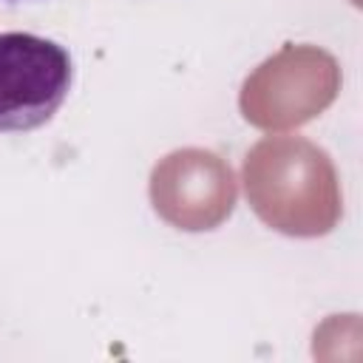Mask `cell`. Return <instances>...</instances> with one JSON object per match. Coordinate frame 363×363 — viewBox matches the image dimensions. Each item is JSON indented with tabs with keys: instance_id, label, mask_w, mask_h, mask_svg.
Here are the masks:
<instances>
[{
	"instance_id": "1",
	"label": "cell",
	"mask_w": 363,
	"mask_h": 363,
	"mask_svg": "<svg viewBox=\"0 0 363 363\" xmlns=\"http://www.w3.org/2000/svg\"><path fill=\"white\" fill-rule=\"evenodd\" d=\"M74 82L71 54L40 34H0V133H28L51 122Z\"/></svg>"
}]
</instances>
